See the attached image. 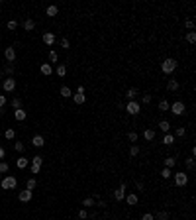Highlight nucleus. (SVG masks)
<instances>
[{"label": "nucleus", "instance_id": "1", "mask_svg": "<svg viewBox=\"0 0 196 220\" xmlns=\"http://www.w3.org/2000/svg\"><path fill=\"white\" fill-rule=\"evenodd\" d=\"M177 69V59H173V57H167V59L161 63V71L165 75H171V73H175Z\"/></svg>", "mask_w": 196, "mask_h": 220}, {"label": "nucleus", "instance_id": "55", "mask_svg": "<svg viewBox=\"0 0 196 220\" xmlns=\"http://www.w3.org/2000/svg\"><path fill=\"white\" fill-rule=\"evenodd\" d=\"M77 94H84V86H78V89H77Z\"/></svg>", "mask_w": 196, "mask_h": 220}, {"label": "nucleus", "instance_id": "9", "mask_svg": "<svg viewBox=\"0 0 196 220\" xmlns=\"http://www.w3.org/2000/svg\"><path fill=\"white\" fill-rule=\"evenodd\" d=\"M4 57H6V61H8V63H14V59H16V49H14V47H6L4 49Z\"/></svg>", "mask_w": 196, "mask_h": 220}, {"label": "nucleus", "instance_id": "5", "mask_svg": "<svg viewBox=\"0 0 196 220\" xmlns=\"http://www.w3.org/2000/svg\"><path fill=\"white\" fill-rule=\"evenodd\" d=\"M175 175V185L177 187H186L188 185V175L184 171H178V173H173Z\"/></svg>", "mask_w": 196, "mask_h": 220}, {"label": "nucleus", "instance_id": "32", "mask_svg": "<svg viewBox=\"0 0 196 220\" xmlns=\"http://www.w3.org/2000/svg\"><path fill=\"white\" fill-rule=\"evenodd\" d=\"M4 136H6V140H14V138H16V132H14V128H8L4 132Z\"/></svg>", "mask_w": 196, "mask_h": 220}, {"label": "nucleus", "instance_id": "52", "mask_svg": "<svg viewBox=\"0 0 196 220\" xmlns=\"http://www.w3.org/2000/svg\"><path fill=\"white\" fill-rule=\"evenodd\" d=\"M96 204H98L100 208H106V201H102V199H98V202H96Z\"/></svg>", "mask_w": 196, "mask_h": 220}, {"label": "nucleus", "instance_id": "49", "mask_svg": "<svg viewBox=\"0 0 196 220\" xmlns=\"http://www.w3.org/2000/svg\"><path fill=\"white\" fill-rule=\"evenodd\" d=\"M141 220H155V218H153V214H151V212H145V214L141 216Z\"/></svg>", "mask_w": 196, "mask_h": 220}, {"label": "nucleus", "instance_id": "27", "mask_svg": "<svg viewBox=\"0 0 196 220\" xmlns=\"http://www.w3.org/2000/svg\"><path fill=\"white\" fill-rule=\"evenodd\" d=\"M153 218L155 220H169V212L161 210V212H157V214H153Z\"/></svg>", "mask_w": 196, "mask_h": 220}, {"label": "nucleus", "instance_id": "3", "mask_svg": "<svg viewBox=\"0 0 196 220\" xmlns=\"http://www.w3.org/2000/svg\"><path fill=\"white\" fill-rule=\"evenodd\" d=\"M18 185V179L14 177V175H8V177H4L2 183H0V187H2L4 191H10V189H16Z\"/></svg>", "mask_w": 196, "mask_h": 220}, {"label": "nucleus", "instance_id": "11", "mask_svg": "<svg viewBox=\"0 0 196 220\" xmlns=\"http://www.w3.org/2000/svg\"><path fill=\"white\" fill-rule=\"evenodd\" d=\"M39 71H41V75H45V77H49L53 73V67H51V63H41V67H39Z\"/></svg>", "mask_w": 196, "mask_h": 220}, {"label": "nucleus", "instance_id": "17", "mask_svg": "<svg viewBox=\"0 0 196 220\" xmlns=\"http://www.w3.org/2000/svg\"><path fill=\"white\" fill-rule=\"evenodd\" d=\"M143 138H145L147 142H153V140H155V130H153V128H147V130L143 132Z\"/></svg>", "mask_w": 196, "mask_h": 220}, {"label": "nucleus", "instance_id": "43", "mask_svg": "<svg viewBox=\"0 0 196 220\" xmlns=\"http://www.w3.org/2000/svg\"><path fill=\"white\" fill-rule=\"evenodd\" d=\"M14 149H16V151H20V153H22V151H24V149H26V145H24V144H22V142H16V144H14Z\"/></svg>", "mask_w": 196, "mask_h": 220}, {"label": "nucleus", "instance_id": "41", "mask_svg": "<svg viewBox=\"0 0 196 220\" xmlns=\"http://www.w3.org/2000/svg\"><path fill=\"white\" fill-rule=\"evenodd\" d=\"M186 41H188V43H194V41H196V34H194V32H188V34H186Z\"/></svg>", "mask_w": 196, "mask_h": 220}, {"label": "nucleus", "instance_id": "23", "mask_svg": "<svg viewBox=\"0 0 196 220\" xmlns=\"http://www.w3.org/2000/svg\"><path fill=\"white\" fill-rule=\"evenodd\" d=\"M94 204H96V201H94L92 196H86V199L83 201V207H84V208H92Z\"/></svg>", "mask_w": 196, "mask_h": 220}, {"label": "nucleus", "instance_id": "48", "mask_svg": "<svg viewBox=\"0 0 196 220\" xmlns=\"http://www.w3.org/2000/svg\"><path fill=\"white\" fill-rule=\"evenodd\" d=\"M141 100H143V104H149V102H151V94H143Z\"/></svg>", "mask_w": 196, "mask_h": 220}, {"label": "nucleus", "instance_id": "29", "mask_svg": "<svg viewBox=\"0 0 196 220\" xmlns=\"http://www.w3.org/2000/svg\"><path fill=\"white\" fill-rule=\"evenodd\" d=\"M129 155H132V157L139 155V145H137V144H132V148H129Z\"/></svg>", "mask_w": 196, "mask_h": 220}, {"label": "nucleus", "instance_id": "13", "mask_svg": "<svg viewBox=\"0 0 196 220\" xmlns=\"http://www.w3.org/2000/svg\"><path fill=\"white\" fill-rule=\"evenodd\" d=\"M43 144H45V140H43V136H33L32 138V145H33V148H43Z\"/></svg>", "mask_w": 196, "mask_h": 220}, {"label": "nucleus", "instance_id": "39", "mask_svg": "<svg viewBox=\"0 0 196 220\" xmlns=\"http://www.w3.org/2000/svg\"><path fill=\"white\" fill-rule=\"evenodd\" d=\"M128 140L132 142V144H137V132H129V134H128Z\"/></svg>", "mask_w": 196, "mask_h": 220}, {"label": "nucleus", "instance_id": "19", "mask_svg": "<svg viewBox=\"0 0 196 220\" xmlns=\"http://www.w3.org/2000/svg\"><path fill=\"white\" fill-rule=\"evenodd\" d=\"M163 163H165V167H169V169H173V167L177 165V159H175V157H169V155H167V157L163 159Z\"/></svg>", "mask_w": 196, "mask_h": 220}, {"label": "nucleus", "instance_id": "42", "mask_svg": "<svg viewBox=\"0 0 196 220\" xmlns=\"http://www.w3.org/2000/svg\"><path fill=\"white\" fill-rule=\"evenodd\" d=\"M12 108H14V110L22 108V100H20V98H12Z\"/></svg>", "mask_w": 196, "mask_h": 220}, {"label": "nucleus", "instance_id": "28", "mask_svg": "<svg viewBox=\"0 0 196 220\" xmlns=\"http://www.w3.org/2000/svg\"><path fill=\"white\" fill-rule=\"evenodd\" d=\"M184 134H186V128H184V126H178L173 136H175V138H184Z\"/></svg>", "mask_w": 196, "mask_h": 220}, {"label": "nucleus", "instance_id": "37", "mask_svg": "<svg viewBox=\"0 0 196 220\" xmlns=\"http://www.w3.org/2000/svg\"><path fill=\"white\" fill-rule=\"evenodd\" d=\"M159 110H161V112H169V102L161 100V102H159Z\"/></svg>", "mask_w": 196, "mask_h": 220}, {"label": "nucleus", "instance_id": "12", "mask_svg": "<svg viewBox=\"0 0 196 220\" xmlns=\"http://www.w3.org/2000/svg\"><path fill=\"white\" fill-rule=\"evenodd\" d=\"M43 43H45V45H53V43H55V34L45 32V34H43Z\"/></svg>", "mask_w": 196, "mask_h": 220}, {"label": "nucleus", "instance_id": "30", "mask_svg": "<svg viewBox=\"0 0 196 220\" xmlns=\"http://www.w3.org/2000/svg\"><path fill=\"white\" fill-rule=\"evenodd\" d=\"M73 98H75V104H84V100H86L84 94H73Z\"/></svg>", "mask_w": 196, "mask_h": 220}, {"label": "nucleus", "instance_id": "15", "mask_svg": "<svg viewBox=\"0 0 196 220\" xmlns=\"http://www.w3.org/2000/svg\"><path fill=\"white\" fill-rule=\"evenodd\" d=\"M159 130H161L163 134H169V132H171V124H169V120H161V122H159Z\"/></svg>", "mask_w": 196, "mask_h": 220}, {"label": "nucleus", "instance_id": "47", "mask_svg": "<svg viewBox=\"0 0 196 220\" xmlns=\"http://www.w3.org/2000/svg\"><path fill=\"white\" fill-rule=\"evenodd\" d=\"M61 47H63V49H69V47H71V43H69V39H67V38H63V39H61Z\"/></svg>", "mask_w": 196, "mask_h": 220}, {"label": "nucleus", "instance_id": "6", "mask_svg": "<svg viewBox=\"0 0 196 220\" xmlns=\"http://www.w3.org/2000/svg\"><path fill=\"white\" fill-rule=\"evenodd\" d=\"M2 89H4V92H14V89H16V79H14V77H6L2 81Z\"/></svg>", "mask_w": 196, "mask_h": 220}, {"label": "nucleus", "instance_id": "7", "mask_svg": "<svg viewBox=\"0 0 196 220\" xmlns=\"http://www.w3.org/2000/svg\"><path fill=\"white\" fill-rule=\"evenodd\" d=\"M126 183H122V185L118 187V189H114V199L116 201H124L126 199Z\"/></svg>", "mask_w": 196, "mask_h": 220}, {"label": "nucleus", "instance_id": "44", "mask_svg": "<svg viewBox=\"0 0 196 220\" xmlns=\"http://www.w3.org/2000/svg\"><path fill=\"white\" fill-rule=\"evenodd\" d=\"M49 61H51V63H57V61H59V57H57L55 51H49Z\"/></svg>", "mask_w": 196, "mask_h": 220}, {"label": "nucleus", "instance_id": "56", "mask_svg": "<svg viewBox=\"0 0 196 220\" xmlns=\"http://www.w3.org/2000/svg\"><path fill=\"white\" fill-rule=\"evenodd\" d=\"M2 75H4V73H2V71H0V81H2Z\"/></svg>", "mask_w": 196, "mask_h": 220}, {"label": "nucleus", "instance_id": "26", "mask_svg": "<svg viewBox=\"0 0 196 220\" xmlns=\"http://www.w3.org/2000/svg\"><path fill=\"white\" fill-rule=\"evenodd\" d=\"M16 165H18V169H26L28 167V157H18Z\"/></svg>", "mask_w": 196, "mask_h": 220}, {"label": "nucleus", "instance_id": "4", "mask_svg": "<svg viewBox=\"0 0 196 220\" xmlns=\"http://www.w3.org/2000/svg\"><path fill=\"white\" fill-rule=\"evenodd\" d=\"M169 110L175 116H183L184 112H186V106H184V102H180V100H177V102H173V104L169 106Z\"/></svg>", "mask_w": 196, "mask_h": 220}, {"label": "nucleus", "instance_id": "50", "mask_svg": "<svg viewBox=\"0 0 196 220\" xmlns=\"http://www.w3.org/2000/svg\"><path fill=\"white\" fill-rule=\"evenodd\" d=\"M30 171H32V173H39V171H41V167H39V165H32V167H30Z\"/></svg>", "mask_w": 196, "mask_h": 220}, {"label": "nucleus", "instance_id": "18", "mask_svg": "<svg viewBox=\"0 0 196 220\" xmlns=\"http://www.w3.org/2000/svg\"><path fill=\"white\" fill-rule=\"evenodd\" d=\"M167 89H169L171 92L178 91V81H177V79H169V83H167Z\"/></svg>", "mask_w": 196, "mask_h": 220}, {"label": "nucleus", "instance_id": "54", "mask_svg": "<svg viewBox=\"0 0 196 220\" xmlns=\"http://www.w3.org/2000/svg\"><path fill=\"white\" fill-rule=\"evenodd\" d=\"M4 155H6V149L2 148V145H0V159H4Z\"/></svg>", "mask_w": 196, "mask_h": 220}, {"label": "nucleus", "instance_id": "2", "mask_svg": "<svg viewBox=\"0 0 196 220\" xmlns=\"http://www.w3.org/2000/svg\"><path fill=\"white\" fill-rule=\"evenodd\" d=\"M124 110H126L129 116H137V114L141 112V106L137 104V100H129L128 104H124Z\"/></svg>", "mask_w": 196, "mask_h": 220}, {"label": "nucleus", "instance_id": "36", "mask_svg": "<svg viewBox=\"0 0 196 220\" xmlns=\"http://www.w3.org/2000/svg\"><path fill=\"white\" fill-rule=\"evenodd\" d=\"M2 73H6L8 77H12V75H14V65H12V63H8V65L4 67V71H2Z\"/></svg>", "mask_w": 196, "mask_h": 220}, {"label": "nucleus", "instance_id": "33", "mask_svg": "<svg viewBox=\"0 0 196 220\" xmlns=\"http://www.w3.org/2000/svg\"><path fill=\"white\" fill-rule=\"evenodd\" d=\"M32 165H39V167H41V165H43V157H41V155H33V157H32Z\"/></svg>", "mask_w": 196, "mask_h": 220}, {"label": "nucleus", "instance_id": "53", "mask_svg": "<svg viewBox=\"0 0 196 220\" xmlns=\"http://www.w3.org/2000/svg\"><path fill=\"white\" fill-rule=\"evenodd\" d=\"M135 189H137V193H139V191H143V183H141V181L135 183Z\"/></svg>", "mask_w": 196, "mask_h": 220}, {"label": "nucleus", "instance_id": "21", "mask_svg": "<svg viewBox=\"0 0 196 220\" xmlns=\"http://www.w3.org/2000/svg\"><path fill=\"white\" fill-rule=\"evenodd\" d=\"M163 144L165 145H173V144H175V136H173L171 132H169V134H165L163 136Z\"/></svg>", "mask_w": 196, "mask_h": 220}, {"label": "nucleus", "instance_id": "14", "mask_svg": "<svg viewBox=\"0 0 196 220\" xmlns=\"http://www.w3.org/2000/svg\"><path fill=\"white\" fill-rule=\"evenodd\" d=\"M126 202L129 204V207H135V204H137V193H129V195H126Z\"/></svg>", "mask_w": 196, "mask_h": 220}, {"label": "nucleus", "instance_id": "20", "mask_svg": "<svg viewBox=\"0 0 196 220\" xmlns=\"http://www.w3.org/2000/svg\"><path fill=\"white\" fill-rule=\"evenodd\" d=\"M55 73H57V77H65V75H67V67H65V65L63 63H59V65H57V69H55Z\"/></svg>", "mask_w": 196, "mask_h": 220}, {"label": "nucleus", "instance_id": "57", "mask_svg": "<svg viewBox=\"0 0 196 220\" xmlns=\"http://www.w3.org/2000/svg\"><path fill=\"white\" fill-rule=\"evenodd\" d=\"M100 220H106V218H100Z\"/></svg>", "mask_w": 196, "mask_h": 220}, {"label": "nucleus", "instance_id": "35", "mask_svg": "<svg viewBox=\"0 0 196 220\" xmlns=\"http://www.w3.org/2000/svg\"><path fill=\"white\" fill-rule=\"evenodd\" d=\"M35 185H38V181H35V179H28L26 189H28V191H33V189H35Z\"/></svg>", "mask_w": 196, "mask_h": 220}, {"label": "nucleus", "instance_id": "34", "mask_svg": "<svg viewBox=\"0 0 196 220\" xmlns=\"http://www.w3.org/2000/svg\"><path fill=\"white\" fill-rule=\"evenodd\" d=\"M171 175H173V171L169 169V167H163V169H161V177H163V179H169Z\"/></svg>", "mask_w": 196, "mask_h": 220}, {"label": "nucleus", "instance_id": "40", "mask_svg": "<svg viewBox=\"0 0 196 220\" xmlns=\"http://www.w3.org/2000/svg\"><path fill=\"white\" fill-rule=\"evenodd\" d=\"M88 218V212H86V208H81L78 210V220H86Z\"/></svg>", "mask_w": 196, "mask_h": 220}, {"label": "nucleus", "instance_id": "22", "mask_svg": "<svg viewBox=\"0 0 196 220\" xmlns=\"http://www.w3.org/2000/svg\"><path fill=\"white\" fill-rule=\"evenodd\" d=\"M33 28H35V22H33L32 18H28V20L24 22V30H26V32H32Z\"/></svg>", "mask_w": 196, "mask_h": 220}, {"label": "nucleus", "instance_id": "8", "mask_svg": "<svg viewBox=\"0 0 196 220\" xmlns=\"http://www.w3.org/2000/svg\"><path fill=\"white\" fill-rule=\"evenodd\" d=\"M32 196H33V193H32V191H28V189H24V191H20V195H18V199H20L22 202H30V201H32Z\"/></svg>", "mask_w": 196, "mask_h": 220}, {"label": "nucleus", "instance_id": "16", "mask_svg": "<svg viewBox=\"0 0 196 220\" xmlns=\"http://www.w3.org/2000/svg\"><path fill=\"white\" fill-rule=\"evenodd\" d=\"M59 14V8H57L55 4H51V6H47V10H45V16H49V18H53V16H57Z\"/></svg>", "mask_w": 196, "mask_h": 220}, {"label": "nucleus", "instance_id": "10", "mask_svg": "<svg viewBox=\"0 0 196 220\" xmlns=\"http://www.w3.org/2000/svg\"><path fill=\"white\" fill-rule=\"evenodd\" d=\"M14 118H16L18 122H22V120L28 118V112H26L24 108H18V110H14Z\"/></svg>", "mask_w": 196, "mask_h": 220}, {"label": "nucleus", "instance_id": "51", "mask_svg": "<svg viewBox=\"0 0 196 220\" xmlns=\"http://www.w3.org/2000/svg\"><path fill=\"white\" fill-rule=\"evenodd\" d=\"M4 104H6V97H4V94H0V108H4Z\"/></svg>", "mask_w": 196, "mask_h": 220}, {"label": "nucleus", "instance_id": "38", "mask_svg": "<svg viewBox=\"0 0 196 220\" xmlns=\"http://www.w3.org/2000/svg\"><path fill=\"white\" fill-rule=\"evenodd\" d=\"M184 28H186V30H190V32H192V30H194V22H192L190 18H186V20H184Z\"/></svg>", "mask_w": 196, "mask_h": 220}, {"label": "nucleus", "instance_id": "25", "mask_svg": "<svg viewBox=\"0 0 196 220\" xmlns=\"http://www.w3.org/2000/svg\"><path fill=\"white\" fill-rule=\"evenodd\" d=\"M137 89H128V92H126V97H128V100H135L137 98Z\"/></svg>", "mask_w": 196, "mask_h": 220}, {"label": "nucleus", "instance_id": "24", "mask_svg": "<svg viewBox=\"0 0 196 220\" xmlns=\"http://www.w3.org/2000/svg\"><path fill=\"white\" fill-rule=\"evenodd\" d=\"M59 94L63 98H69V97H73V91L69 89V86H61V91H59Z\"/></svg>", "mask_w": 196, "mask_h": 220}, {"label": "nucleus", "instance_id": "31", "mask_svg": "<svg viewBox=\"0 0 196 220\" xmlns=\"http://www.w3.org/2000/svg\"><path fill=\"white\" fill-rule=\"evenodd\" d=\"M194 167H196L194 157H188V159H186V169H188V171H194Z\"/></svg>", "mask_w": 196, "mask_h": 220}, {"label": "nucleus", "instance_id": "45", "mask_svg": "<svg viewBox=\"0 0 196 220\" xmlns=\"http://www.w3.org/2000/svg\"><path fill=\"white\" fill-rule=\"evenodd\" d=\"M16 28H18V22H16V20H10V22H8V30H10V32H14Z\"/></svg>", "mask_w": 196, "mask_h": 220}, {"label": "nucleus", "instance_id": "46", "mask_svg": "<svg viewBox=\"0 0 196 220\" xmlns=\"http://www.w3.org/2000/svg\"><path fill=\"white\" fill-rule=\"evenodd\" d=\"M8 169H10V167H8V163H6V161H0V173H6Z\"/></svg>", "mask_w": 196, "mask_h": 220}]
</instances>
